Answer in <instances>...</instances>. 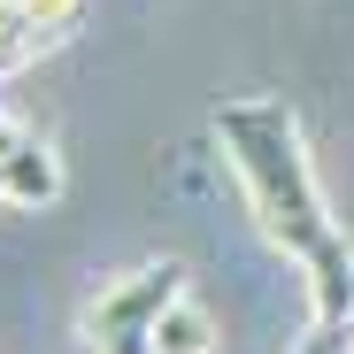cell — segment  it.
<instances>
[{
	"mask_svg": "<svg viewBox=\"0 0 354 354\" xmlns=\"http://www.w3.org/2000/svg\"><path fill=\"white\" fill-rule=\"evenodd\" d=\"M216 139H223L231 177L247 185V208L262 223V239L285 247L308 270V331L346 346V324H354V247L339 239V223H331V208L316 193V169H308L292 108L285 100H231L216 115Z\"/></svg>",
	"mask_w": 354,
	"mask_h": 354,
	"instance_id": "1",
	"label": "cell"
},
{
	"mask_svg": "<svg viewBox=\"0 0 354 354\" xmlns=\"http://www.w3.org/2000/svg\"><path fill=\"white\" fill-rule=\"evenodd\" d=\"M177 292H185V270H177V262H147V270H131V277L100 285L77 331H85V346L108 339V331H154V316L177 301Z\"/></svg>",
	"mask_w": 354,
	"mask_h": 354,
	"instance_id": "2",
	"label": "cell"
},
{
	"mask_svg": "<svg viewBox=\"0 0 354 354\" xmlns=\"http://www.w3.org/2000/svg\"><path fill=\"white\" fill-rule=\"evenodd\" d=\"M46 201H62V154L24 131L16 154L0 162V208H46Z\"/></svg>",
	"mask_w": 354,
	"mask_h": 354,
	"instance_id": "3",
	"label": "cell"
},
{
	"mask_svg": "<svg viewBox=\"0 0 354 354\" xmlns=\"http://www.w3.org/2000/svg\"><path fill=\"white\" fill-rule=\"evenodd\" d=\"M154 354H216V316H208V301L177 292V301L154 316Z\"/></svg>",
	"mask_w": 354,
	"mask_h": 354,
	"instance_id": "4",
	"label": "cell"
},
{
	"mask_svg": "<svg viewBox=\"0 0 354 354\" xmlns=\"http://www.w3.org/2000/svg\"><path fill=\"white\" fill-rule=\"evenodd\" d=\"M39 46H54V39L31 24V8H24V0H0V77H16Z\"/></svg>",
	"mask_w": 354,
	"mask_h": 354,
	"instance_id": "5",
	"label": "cell"
},
{
	"mask_svg": "<svg viewBox=\"0 0 354 354\" xmlns=\"http://www.w3.org/2000/svg\"><path fill=\"white\" fill-rule=\"evenodd\" d=\"M31 8V24L46 31V39H62V31H77V16H85V0H24Z\"/></svg>",
	"mask_w": 354,
	"mask_h": 354,
	"instance_id": "6",
	"label": "cell"
},
{
	"mask_svg": "<svg viewBox=\"0 0 354 354\" xmlns=\"http://www.w3.org/2000/svg\"><path fill=\"white\" fill-rule=\"evenodd\" d=\"M93 354H154V331H108L93 339Z\"/></svg>",
	"mask_w": 354,
	"mask_h": 354,
	"instance_id": "7",
	"label": "cell"
},
{
	"mask_svg": "<svg viewBox=\"0 0 354 354\" xmlns=\"http://www.w3.org/2000/svg\"><path fill=\"white\" fill-rule=\"evenodd\" d=\"M16 139H24V124H16V115H8V108H0V162H8V154H16Z\"/></svg>",
	"mask_w": 354,
	"mask_h": 354,
	"instance_id": "8",
	"label": "cell"
}]
</instances>
